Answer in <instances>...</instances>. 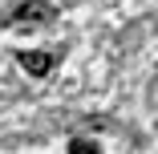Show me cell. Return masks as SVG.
Here are the masks:
<instances>
[{
	"instance_id": "7a4b0ae2",
	"label": "cell",
	"mask_w": 158,
	"mask_h": 154,
	"mask_svg": "<svg viewBox=\"0 0 158 154\" xmlns=\"http://www.w3.org/2000/svg\"><path fill=\"white\" fill-rule=\"evenodd\" d=\"M98 150H102V146L89 142V138H73V142H69V154H98Z\"/></svg>"
},
{
	"instance_id": "3957f363",
	"label": "cell",
	"mask_w": 158,
	"mask_h": 154,
	"mask_svg": "<svg viewBox=\"0 0 158 154\" xmlns=\"http://www.w3.org/2000/svg\"><path fill=\"white\" fill-rule=\"evenodd\" d=\"M16 16H49V8H45V4H24Z\"/></svg>"
},
{
	"instance_id": "6da1fadb",
	"label": "cell",
	"mask_w": 158,
	"mask_h": 154,
	"mask_svg": "<svg viewBox=\"0 0 158 154\" xmlns=\"http://www.w3.org/2000/svg\"><path fill=\"white\" fill-rule=\"evenodd\" d=\"M20 65H24V73L45 77V73L53 69V57H49V53H20Z\"/></svg>"
}]
</instances>
